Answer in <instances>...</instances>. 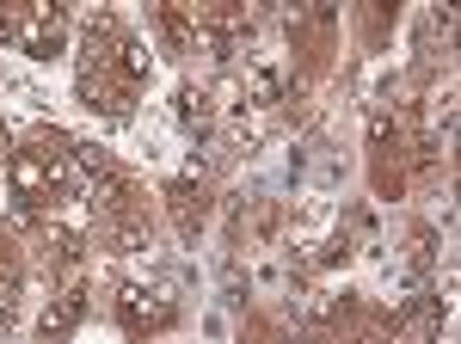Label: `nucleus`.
Wrapping results in <instances>:
<instances>
[{
	"label": "nucleus",
	"mask_w": 461,
	"mask_h": 344,
	"mask_svg": "<svg viewBox=\"0 0 461 344\" xmlns=\"http://www.w3.org/2000/svg\"><path fill=\"white\" fill-rule=\"evenodd\" d=\"M111 302H117V326H123L130 339H160L178 320V302L167 289H148V283H123Z\"/></svg>",
	"instance_id": "f257e3e1"
},
{
	"label": "nucleus",
	"mask_w": 461,
	"mask_h": 344,
	"mask_svg": "<svg viewBox=\"0 0 461 344\" xmlns=\"http://www.w3.org/2000/svg\"><path fill=\"white\" fill-rule=\"evenodd\" d=\"M13 43L37 56V62H50V56H62V43H68V19H62V6H50V0H37L25 13H13Z\"/></svg>",
	"instance_id": "f03ea898"
},
{
	"label": "nucleus",
	"mask_w": 461,
	"mask_h": 344,
	"mask_svg": "<svg viewBox=\"0 0 461 344\" xmlns=\"http://www.w3.org/2000/svg\"><path fill=\"white\" fill-rule=\"evenodd\" d=\"M80 320H86V289H80V283H68L62 295H50V308L37 313V332H43V339H68Z\"/></svg>",
	"instance_id": "7ed1b4c3"
},
{
	"label": "nucleus",
	"mask_w": 461,
	"mask_h": 344,
	"mask_svg": "<svg viewBox=\"0 0 461 344\" xmlns=\"http://www.w3.org/2000/svg\"><path fill=\"white\" fill-rule=\"evenodd\" d=\"M86 209H93V215H105V222H117L123 209H136L130 178H123V172H93V185H86Z\"/></svg>",
	"instance_id": "20e7f679"
},
{
	"label": "nucleus",
	"mask_w": 461,
	"mask_h": 344,
	"mask_svg": "<svg viewBox=\"0 0 461 344\" xmlns=\"http://www.w3.org/2000/svg\"><path fill=\"white\" fill-rule=\"evenodd\" d=\"M240 25H247L240 13H228V19H197V43H191V50H203L210 62H228V56L240 50Z\"/></svg>",
	"instance_id": "39448f33"
},
{
	"label": "nucleus",
	"mask_w": 461,
	"mask_h": 344,
	"mask_svg": "<svg viewBox=\"0 0 461 344\" xmlns=\"http://www.w3.org/2000/svg\"><path fill=\"white\" fill-rule=\"evenodd\" d=\"M111 74H117V86L130 93V86H142L148 74H154V56H148V43L142 37H117V50H111Z\"/></svg>",
	"instance_id": "423d86ee"
},
{
	"label": "nucleus",
	"mask_w": 461,
	"mask_h": 344,
	"mask_svg": "<svg viewBox=\"0 0 461 344\" xmlns=\"http://www.w3.org/2000/svg\"><path fill=\"white\" fill-rule=\"evenodd\" d=\"M148 240H154V228H148V209H123L117 222H111V246L117 252H148Z\"/></svg>",
	"instance_id": "0eeeda50"
},
{
	"label": "nucleus",
	"mask_w": 461,
	"mask_h": 344,
	"mask_svg": "<svg viewBox=\"0 0 461 344\" xmlns=\"http://www.w3.org/2000/svg\"><path fill=\"white\" fill-rule=\"evenodd\" d=\"M154 25L167 37V50H191V43H197V13H185V6H160Z\"/></svg>",
	"instance_id": "6e6552de"
},
{
	"label": "nucleus",
	"mask_w": 461,
	"mask_h": 344,
	"mask_svg": "<svg viewBox=\"0 0 461 344\" xmlns=\"http://www.w3.org/2000/svg\"><path fill=\"white\" fill-rule=\"evenodd\" d=\"M173 111H178V123H185V130H203V123L215 117V99L203 93V86H178Z\"/></svg>",
	"instance_id": "1a4fd4ad"
},
{
	"label": "nucleus",
	"mask_w": 461,
	"mask_h": 344,
	"mask_svg": "<svg viewBox=\"0 0 461 344\" xmlns=\"http://www.w3.org/2000/svg\"><path fill=\"white\" fill-rule=\"evenodd\" d=\"M247 99L252 104H277L284 99V74L271 68V62H247Z\"/></svg>",
	"instance_id": "9d476101"
},
{
	"label": "nucleus",
	"mask_w": 461,
	"mask_h": 344,
	"mask_svg": "<svg viewBox=\"0 0 461 344\" xmlns=\"http://www.w3.org/2000/svg\"><path fill=\"white\" fill-rule=\"evenodd\" d=\"M167 204H173L178 228H185V234H197V222H203V197H197L191 185H173V191H167Z\"/></svg>",
	"instance_id": "9b49d317"
},
{
	"label": "nucleus",
	"mask_w": 461,
	"mask_h": 344,
	"mask_svg": "<svg viewBox=\"0 0 461 344\" xmlns=\"http://www.w3.org/2000/svg\"><path fill=\"white\" fill-rule=\"evenodd\" d=\"M80 234H74V228H56V234H50V258H56V265H80Z\"/></svg>",
	"instance_id": "f8f14e48"
},
{
	"label": "nucleus",
	"mask_w": 461,
	"mask_h": 344,
	"mask_svg": "<svg viewBox=\"0 0 461 344\" xmlns=\"http://www.w3.org/2000/svg\"><path fill=\"white\" fill-rule=\"evenodd\" d=\"M393 136H400V130H393V117H388V111H375V117H369V141H375V148H388Z\"/></svg>",
	"instance_id": "ddd939ff"
},
{
	"label": "nucleus",
	"mask_w": 461,
	"mask_h": 344,
	"mask_svg": "<svg viewBox=\"0 0 461 344\" xmlns=\"http://www.w3.org/2000/svg\"><path fill=\"white\" fill-rule=\"evenodd\" d=\"M13 271H19V265H13V246H6V234H0V295L13 289Z\"/></svg>",
	"instance_id": "4468645a"
}]
</instances>
